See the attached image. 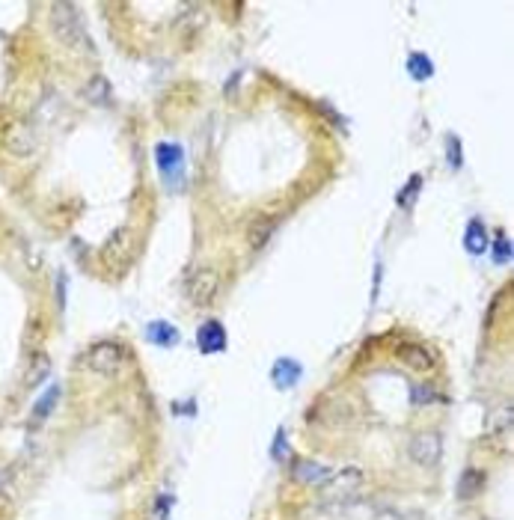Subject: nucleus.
Segmentation results:
<instances>
[{
    "mask_svg": "<svg viewBox=\"0 0 514 520\" xmlns=\"http://www.w3.org/2000/svg\"><path fill=\"white\" fill-rule=\"evenodd\" d=\"M51 18H54V30L60 36L66 45H87V33H83V21L78 16V6L71 4H54L51 9Z\"/></svg>",
    "mask_w": 514,
    "mask_h": 520,
    "instance_id": "1",
    "label": "nucleus"
},
{
    "mask_svg": "<svg viewBox=\"0 0 514 520\" xmlns=\"http://www.w3.org/2000/svg\"><path fill=\"white\" fill-rule=\"evenodd\" d=\"M56 398H60V386L56 384H51L45 393L39 396V401H36V408H33V420L39 422V420H45V416L54 410V404H56Z\"/></svg>",
    "mask_w": 514,
    "mask_h": 520,
    "instance_id": "15",
    "label": "nucleus"
},
{
    "mask_svg": "<svg viewBox=\"0 0 514 520\" xmlns=\"http://www.w3.org/2000/svg\"><path fill=\"white\" fill-rule=\"evenodd\" d=\"M440 455H443V440H440L437 431H422L410 440V458L422 467H434Z\"/></svg>",
    "mask_w": 514,
    "mask_h": 520,
    "instance_id": "3",
    "label": "nucleus"
},
{
    "mask_svg": "<svg viewBox=\"0 0 514 520\" xmlns=\"http://www.w3.org/2000/svg\"><path fill=\"white\" fill-rule=\"evenodd\" d=\"M419 184H422V176H410L407 187H405L402 194H398V206H402V208H410L413 202H417V196H419Z\"/></svg>",
    "mask_w": 514,
    "mask_h": 520,
    "instance_id": "17",
    "label": "nucleus"
},
{
    "mask_svg": "<svg viewBox=\"0 0 514 520\" xmlns=\"http://www.w3.org/2000/svg\"><path fill=\"white\" fill-rule=\"evenodd\" d=\"M90 98L98 101V105H107V101H110V86H107L104 78H95V81L90 83Z\"/></svg>",
    "mask_w": 514,
    "mask_h": 520,
    "instance_id": "19",
    "label": "nucleus"
},
{
    "mask_svg": "<svg viewBox=\"0 0 514 520\" xmlns=\"http://www.w3.org/2000/svg\"><path fill=\"white\" fill-rule=\"evenodd\" d=\"M196 342H199V351L203 354H217L226 348V330L220 321H205L203 327H199L196 333Z\"/></svg>",
    "mask_w": 514,
    "mask_h": 520,
    "instance_id": "7",
    "label": "nucleus"
},
{
    "mask_svg": "<svg viewBox=\"0 0 514 520\" xmlns=\"http://www.w3.org/2000/svg\"><path fill=\"white\" fill-rule=\"evenodd\" d=\"M398 360L407 366V369H413V372H428V369H434V354L425 348V345H419V342H402L398 345Z\"/></svg>",
    "mask_w": 514,
    "mask_h": 520,
    "instance_id": "5",
    "label": "nucleus"
},
{
    "mask_svg": "<svg viewBox=\"0 0 514 520\" xmlns=\"http://www.w3.org/2000/svg\"><path fill=\"white\" fill-rule=\"evenodd\" d=\"M464 247L467 253H484V247H488V235H484V223L482 220H470L467 223V235H464Z\"/></svg>",
    "mask_w": 514,
    "mask_h": 520,
    "instance_id": "14",
    "label": "nucleus"
},
{
    "mask_svg": "<svg viewBox=\"0 0 514 520\" xmlns=\"http://www.w3.org/2000/svg\"><path fill=\"white\" fill-rule=\"evenodd\" d=\"M285 455H289V440H285V431L280 428V431H277V437H274V458H277V461H282Z\"/></svg>",
    "mask_w": 514,
    "mask_h": 520,
    "instance_id": "20",
    "label": "nucleus"
},
{
    "mask_svg": "<svg viewBox=\"0 0 514 520\" xmlns=\"http://www.w3.org/2000/svg\"><path fill=\"white\" fill-rule=\"evenodd\" d=\"M301 374H304V369H301V363H297V360L282 357V360H277V363H274V372H270V378H274V384H277L280 389H292L297 381H301Z\"/></svg>",
    "mask_w": 514,
    "mask_h": 520,
    "instance_id": "9",
    "label": "nucleus"
},
{
    "mask_svg": "<svg viewBox=\"0 0 514 520\" xmlns=\"http://www.w3.org/2000/svg\"><path fill=\"white\" fill-rule=\"evenodd\" d=\"M494 262L496 265H508L511 262V241L508 235H499L496 244H494Z\"/></svg>",
    "mask_w": 514,
    "mask_h": 520,
    "instance_id": "18",
    "label": "nucleus"
},
{
    "mask_svg": "<svg viewBox=\"0 0 514 520\" xmlns=\"http://www.w3.org/2000/svg\"><path fill=\"white\" fill-rule=\"evenodd\" d=\"M360 470H342V473H336L333 479H327V490L324 494L327 497H333V500H345V497H354V490L360 488Z\"/></svg>",
    "mask_w": 514,
    "mask_h": 520,
    "instance_id": "6",
    "label": "nucleus"
},
{
    "mask_svg": "<svg viewBox=\"0 0 514 520\" xmlns=\"http://www.w3.org/2000/svg\"><path fill=\"white\" fill-rule=\"evenodd\" d=\"M434 398V389L428 386H413V404H428Z\"/></svg>",
    "mask_w": 514,
    "mask_h": 520,
    "instance_id": "22",
    "label": "nucleus"
},
{
    "mask_svg": "<svg viewBox=\"0 0 514 520\" xmlns=\"http://www.w3.org/2000/svg\"><path fill=\"white\" fill-rule=\"evenodd\" d=\"M484 488V473L482 470H464L461 479H458V497L461 500H473L482 494Z\"/></svg>",
    "mask_w": 514,
    "mask_h": 520,
    "instance_id": "13",
    "label": "nucleus"
},
{
    "mask_svg": "<svg viewBox=\"0 0 514 520\" xmlns=\"http://www.w3.org/2000/svg\"><path fill=\"white\" fill-rule=\"evenodd\" d=\"M87 366L98 374H116L125 366V348L116 342H95L87 351Z\"/></svg>",
    "mask_w": 514,
    "mask_h": 520,
    "instance_id": "2",
    "label": "nucleus"
},
{
    "mask_svg": "<svg viewBox=\"0 0 514 520\" xmlns=\"http://www.w3.org/2000/svg\"><path fill=\"white\" fill-rule=\"evenodd\" d=\"M407 69H410V75L417 78V81H425V78H431V71H434L431 60H428L425 54H410V60H407Z\"/></svg>",
    "mask_w": 514,
    "mask_h": 520,
    "instance_id": "16",
    "label": "nucleus"
},
{
    "mask_svg": "<svg viewBox=\"0 0 514 520\" xmlns=\"http://www.w3.org/2000/svg\"><path fill=\"white\" fill-rule=\"evenodd\" d=\"M217 295V273L214 271H196L188 283V300L193 307H205Z\"/></svg>",
    "mask_w": 514,
    "mask_h": 520,
    "instance_id": "4",
    "label": "nucleus"
},
{
    "mask_svg": "<svg viewBox=\"0 0 514 520\" xmlns=\"http://www.w3.org/2000/svg\"><path fill=\"white\" fill-rule=\"evenodd\" d=\"M292 475H294V482H301V485H324L327 479H330V470L327 467H321L318 461H294L292 464Z\"/></svg>",
    "mask_w": 514,
    "mask_h": 520,
    "instance_id": "8",
    "label": "nucleus"
},
{
    "mask_svg": "<svg viewBox=\"0 0 514 520\" xmlns=\"http://www.w3.org/2000/svg\"><path fill=\"white\" fill-rule=\"evenodd\" d=\"M146 336L152 345H158V348H173V345H179V330L169 321H152Z\"/></svg>",
    "mask_w": 514,
    "mask_h": 520,
    "instance_id": "11",
    "label": "nucleus"
},
{
    "mask_svg": "<svg viewBox=\"0 0 514 520\" xmlns=\"http://www.w3.org/2000/svg\"><path fill=\"white\" fill-rule=\"evenodd\" d=\"M277 232V220L274 218H262V220H256L253 226H250V232H247V238H250V247L253 250H262L265 244L270 241V235Z\"/></svg>",
    "mask_w": 514,
    "mask_h": 520,
    "instance_id": "12",
    "label": "nucleus"
},
{
    "mask_svg": "<svg viewBox=\"0 0 514 520\" xmlns=\"http://www.w3.org/2000/svg\"><path fill=\"white\" fill-rule=\"evenodd\" d=\"M449 164L458 170L461 167V140L458 137H452V143H449Z\"/></svg>",
    "mask_w": 514,
    "mask_h": 520,
    "instance_id": "21",
    "label": "nucleus"
},
{
    "mask_svg": "<svg viewBox=\"0 0 514 520\" xmlns=\"http://www.w3.org/2000/svg\"><path fill=\"white\" fill-rule=\"evenodd\" d=\"M155 158H158V167L164 172V179L169 176V172H179L181 170V146H176V143H161L158 149H155Z\"/></svg>",
    "mask_w": 514,
    "mask_h": 520,
    "instance_id": "10",
    "label": "nucleus"
}]
</instances>
